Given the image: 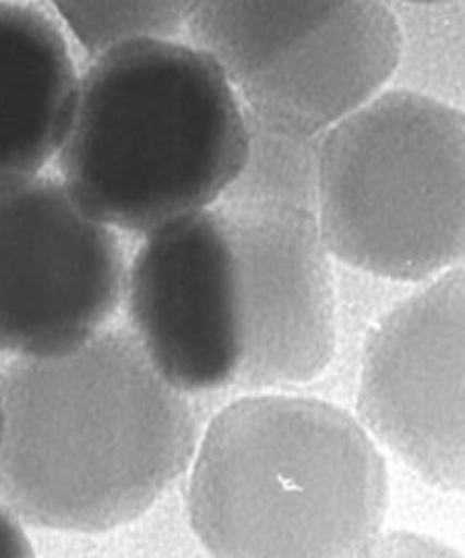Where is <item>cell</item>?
<instances>
[{
  "label": "cell",
  "mask_w": 465,
  "mask_h": 558,
  "mask_svg": "<svg viewBox=\"0 0 465 558\" xmlns=\"http://www.w3.org/2000/svg\"><path fill=\"white\" fill-rule=\"evenodd\" d=\"M196 417L124 330L21 355L0 376V498L25 523L100 534L188 469Z\"/></svg>",
  "instance_id": "obj_1"
},
{
  "label": "cell",
  "mask_w": 465,
  "mask_h": 558,
  "mask_svg": "<svg viewBox=\"0 0 465 558\" xmlns=\"http://www.w3.org/2000/svg\"><path fill=\"white\" fill-rule=\"evenodd\" d=\"M194 457L189 521L212 556H368L382 531V453L331 403L237 400L212 418Z\"/></svg>",
  "instance_id": "obj_2"
},
{
  "label": "cell",
  "mask_w": 465,
  "mask_h": 558,
  "mask_svg": "<svg viewBox=\"0 0 465 558\" xmlns=\"http://www.w3.org/2000/svg\"><path fill=\"white\" fill-rule=\"evenodd\" d=\"M243 102L197 47L142 40L101 54L79 81L60 167L108 226L151 233L210 209L247 154Z\"/></svg>",
  "instance_id": "obj_3"
},
{
  "label": "cell",
  "mask_w": 465,
  "mask_h": 558,
  "mask_svg": "<svg viewBox=\"0 0 465 558\" xmlns=\"http://www.w3.org/2000/svg\"><path fill=\"white\" fill-rule=\"evenodd\" d=\"M317 218L331 255L393 281L453 269L465 250L463 110L391 89L323 135Z\"/></svg>",
  "instance_id": "obj_4"
},
{
  "label": "cell",
  "mask_w": 465,
  "mask_h": 558,
  "mask_svg": "<svg viewBox=\"0 0 465 558\" xmlns=\"http://www.w3.org/2000/svg\"><path fill=\"white\" fill-rule=\"evenodd\" d=\"M186 31L248 113L309 134L375 100L397 64L393 10L375 0H208Z\"/></svg>",
  "instance_id": "obj_5"
},
{
  "label": "cell",
  "mask_w": 465,
  "mask_h": 558,
  "mask_svg": "<svg viewBox=\"0 0 465 558\" xmlns=\"http://www.w3.org/2000/svg\"><path fill=\"white\" fill-rule=\"evenodd\" d=\"M126 290L122 247L68 186L28 179L0 189V351L78 343Z\"/></svg>",
  "instance_id": "obj_6"
},
{
  "label": "cell",
  "mask_w": 465,
  "mask_h": 558,
  "mask_svg": "<svg viewBox=\"0 0 465 558\" xmlns=\"http://www.w3.org/2000/svg\"><path fill=\"white\" fill-rule=\"evenodd\" d=\"M362 425L439 490L465 478V278L439 275L391 311L366 343Z\"/></svg>",
  "instance_id": "obj_7"
},
{
  "label": "cell",
  "mask_w": 465,
  "mask_h": 558,
  "mask_svg": "<svg viewBox=\"0 0 465 558\" xmlns=\"http://www.w3.org/2000/svg\"><path fill=\"white\" fill-rule=\"evenodd\" d=\"M216 205L240 296L243 355L236 379L247 388L317 379L335 351L334 274L317 213Z\"/></svg>",
  "instance_id": "obj_8"
},
{
  "label": "cell",
  "mask_w": 465,
  "mask_h": 558,
  "mask_svg": "<svg viewBox=\"0 0 465 558\" xmlns=\"http://www.w3.org/2000/svg\"><path fill=\"white\" fill-rule=\"evenodd\" d=\"M135 339L160 374L186 391L236 379L243 355L232 248L211 209L148 233L127 279Z\"/></svg>",
  "instance_id": "obj_9"
},
{
  "label": "cell",
  "mask_w": 465,
  "mask_h": 558,
  "mask_svg": "<svg viewBox=\"0 0 465 558\" xmlns=\"http://www.w3.org/2000/svg\"><path fill=\"white\" fill-rule=\"evenodd\" d=\"M76 87L60 27L35 7L0 2V189L30 179L57 153Z\"/></svg>",
  "instance_id": "obj_10"
},
{
  "label": "cell",
  "mask_w": 465,
  "mask_h": 558,
  "mask_svg": "<svg viewBox=\"0 0 465 558\" xmlns=\"http://www.w3.org/2000/svg\"><path fill=\"white\" fill-rule=\"evenodd\" d=\"M399 31L393 89L463 110L464 2H395Z\"/></svg>",
  "instance_id": "obj_11"
},
{
  "label": "cell",
  "mask_w": 465,
  "mask_h": 558,
  "mask_svg": "<svg viewBox=\"0 0 465 558\" xmlns=\"http://www.w3.org/2000/svg\"><path fill=\"white\" fill-rule=\"evenodd\" d=\"M245 120L247 154L221 201L281 205L317 213L321 140L325 134L281 126L252 116L247 110Z\"/></svg>",
  "instance_id": "obj_12"
},
{
  "label": "cell",
  "mask_w": 465,
  "mask_h": 558,
  "mask_svg": "<svg viewBox=\"0 0 465 558\" xmlns=\"http://www.w3.org/2000/svg\"><path fill=\"white\" fill-rule=\"evenodd\" d=\"M196 2H58L65 24L90 53L142 40H164L186 28Z\"/></svg>",
  "instance_id": "obj_13"
},
{
  "label": "cell",
  "mask_w": 465,
  "mask_h": 558,
  "mask_svg": "<svg viewBox=\"0 0 465 558\" xmlns=\"http://www.w3.org/2000/svg\"><path fill=\"white\" fill-rule=\"evenodd\" d=\"M453 550L439 539L425 538L408 532H393L382 535L372 543L368 556L382 557H450Z\"/></svg>",
  "instance_id": "obj_14"
},
{
  "label": "cell",
  "mask_w": 465,
  "mask_h": 558,
  "mask_svg": "<svg viewBox=\"0 0 465 558\" xmlns=\"http://www.w3.org/2000/svg\"><path fill=\"white\" fill-rule=\"evenodd\" d=\"M33 549L17 517L0 505V557H28Z\"/></svg>",
  "instance_id": "obj_15"
}]
</instances>
